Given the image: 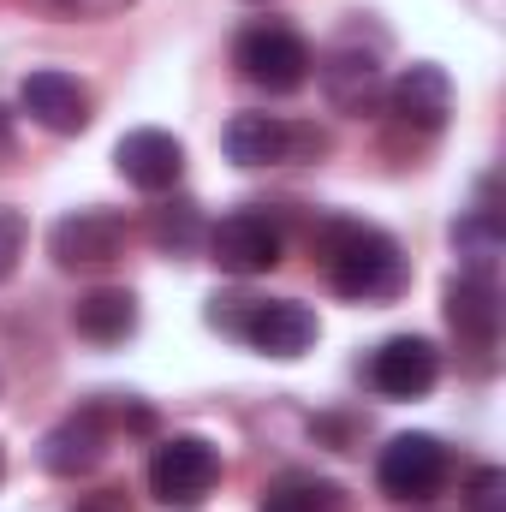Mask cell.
<instances>
[{
  "mask_svg": "<svg viewBox=\"0 0 506 512\" xmlns=\"http://www.w3.org/2000/svg\"><path fill=\"white\" fill-rule=\"evenodd\" d=\"M316 256H322L334 292L352 298V304H387V298H399L405 274H411L405 251L381 227H370V221H328L316 233Z\"/></svg>",
  "mask_w": 506,
  "mask_h": 512,
  "instance_id": "6da1fadb",
  "label": "cell"
},
{
  "mask_svg": "<svg viewBox=\"0 0 506 512\" xmlns=\"http://www.w3.org/2000/svg\"><path fill=\"white\" fill-rule=\"evenodd\" d=\"M441 382V352L423 334H393L370 352V387L381 399H423Z\"/></svg>",
  "mask_w": 506,
  "mask_h": 512,
  "instance_id": "30bf717a",
  "label": "cell"
},
{
  "mask_svg": "<svg viewBox=\"0 0 506 512\" xmlns=\"http://www.w3.org/2000/svg\"><path fill=\"white\" fill-rule=\"evenodd\" d=\"M72 328L90 340V346H120L137 334V298L126 286H96L72 304Z\"/></svg>",
  "mask_w": 506,
  "mask_h": 512,
  "instance_id": "2e32d148",
  "label": "cell"
},
{
  "mask_svg": "<svg viewBox=\"0 0 506 512\" xmlns=\"http://www.w3.org/2000/svg\"><path fill=\"white\" fill-rule=\"evenodd\" d=\"M447 322L477 352H495V340H501V286H495V274H459L447 286Z\"/></svg>",
  "mask_w": 506,
  "mask_h": 512,
  "instance_id": "5bb4252c",
  "label": "cell"
},
{
  "mask_svg": "<svg viewBox=\"0 0 506 512\" xmlns=\"http://www.w3.org/2000/svg\"><path fill=\"white\" fill-rule=\"evenodd\" d=\"M54 6H72V0H54Z\"/></svg>",
  "mask_w": 506,
  "mask_h": 512,
  "instance_id": "d4e9b609",
  "label": "cell"
},
{
  "mask_svg": "<svg viewBox=\"0 0 506 512\" xmlns=\"http://www.w3.org/2000/svg\"><path fill=\"white\" fill-rule=\"evenodd\" d=\"M12 143V120H6V108H0V149Z\"/></svg>",
  "mask_w": 506,
  "mask_h": 512,
  "instance_id": "603a6c76",
  "label": "cell"
},
{
  "mask_svg": "<svg viewBox=\"0 0 506 512\" xmlns=\"http://www.w3.org/2000/svg\"><path fill=\"white\" fill-rule=\"evenodd\" d=\"M24 239H30V221L18 209H0V280H12V268L24 256Z\"/></svg>",
  "mask_w": 506,
  "mask_h": 512,
  "instance_id": "d6986e66",
  "label": "cell"
},
{
  "mask_svg": "<svg viewBox=\"0 0 506 512\" xmlns=\"http://www.w3.org/2000/svg\"><path fill=\"white\" fill-rule=\"evenodd\" d=\"M90 512H126V501H120V489H102V495H96V507Z\"/></svg>",
  "mask_w": 506,
  "mask_h": 512,
  "instance_id": "7402d4cb",
  "label": "cell"
},
{
  "mask_svg": "<svg viewBox=\"0 0 506 512\" xmlns=\"http://www.w3.org/2000/svg\"><path fill=\"white\" fill-rule=\"evenodd\" d=\"M501 507H506V477L489 465V471L471 477V512H501Z\"/></svg>",
  "mask_w": 506,
  "mask_h": 512,
  "instance_id": "ffe728a7",
  "label": "cell"
},
{
  "mask_svg": "<svg viewBox=\"0 0 506 512\" xmlns=\"http://www.w3.org/2000/svg\"><path fill=\"white\" fill-rule=\"evenodd\" d=\"M233 66L251 78L256 90L292 96V90H304V78H310L316 60H310V42L298 30H286V24H251L239 36V48H233Z\"/></svg>",
  "mask_w": 506,
  "mask_h": 512,
  "instance_id": "277c9868",
  "label": "cell"
},
{
  "mask_svg": "<svg viewBox=\"0 0 506 512\" xmlns=\"http://www.w3.org/2000/svg\"><path fill=\"white\" fill-rule=\"evenodd\" d=\"M18 108H24L42 131H54V137H78V131L90 126V90H84L72 72H60V66L30 72V78L18 84Z\"/></svg>",
  "mask_w": 506,
  "mask_h": 512,
  "instance_id": "8fae6325",
  "label": "cell"
},
{
  "mask_svg": "<svg viewBox=\"0 0 506 512\" xmlns=\"http://www.w3.org/2000/svg\"><path fill=\"white\" fill-rule=\"evenodd\" d=\"M0 483H6V447H0Z\"/></svg>",
  "mask_w": 506,
  "mask_h": 512,
  "instance_id": "cb8c5ba5",
  "label": "cell"
},
{
  "mask_svg": "<svg viewBox=\"0 0 506 512\" xmlns=\"http://www.w3.org/2000/svg\"><path fill=\"white\" fill-rule=\"evenodd\" d=\"M221 483V447L203 435H167L149 459V495L167 512H197Z\"/></svg>",
  "mask_w": 506,
  "mask_h": 512,
  "instance_id": "3957f363",
  "label": "cell"
},
{
  "mask_svg": "<svg viewBox=\"0 0 506 512\" xmlns=\"http://www.w3.org/2000/svg\"><path fill=\"white\" fill-rule=\"evenodd\" d=\"M48 251H54L60 268H108L126 251V215H114V209H72V215L54 221Z\"/></svg>",
  "mask_w": 506,
  "mask_h": 512,
  "instance_id": "9c48e42d",
  "label": "cell"
},
{
  "mask_svg": "<svg viewBox=\"0 0 506 512\" xmlns=\"http://www.w3.org/2000/svg\"><path fill=\"white\" fill-rule=\"evenodd\" d=\"M149 239H155V251H161V256H191V251H203V239H209V227H203V209H197L191 197H173V203H161V209L149 215Z\"/></svg>",
  "mask_w": 506,
  "mask_h": 512,
  "instance_id": "ac0fdd59",
  "label": "cell"
},
{
  "mask_svg": "<svg viewBox=\"0 0 506 512\" xmlns=\"http://www.w3.org/2000/svg\"><path fill=\"white\" fill-rule=\"evenodd\" d=\"M322 96H328L340 114H370V102L381 96L376 54H364V48H334V54L322 60Z\"/></svg>",
  "mask_w": 506,
  "mask_h": 512,
  "instance_id": "9a60e30c",
  "label": "cell"
},
{
  "mask_svg": "<svg viewBox=\"0 0 506 512\" xmlns=\"http://www.w3.org/2000/svg\"><path fill=\"white\" fill-rule=\"evenodd\" d=\"M256 512H346V489L316 477V471H286L262 489Z\"/></svg>",
  "mask_w": 506,
  "mask_h": 512,
  "instance_id": "e0dca14e",
  "label": "cell"
},
{
  "mask_svg": "<svg viewBox=\"0 0 506 512\" xmlns=\"http://www.w3.org/2000/svg\"><path fill=\"white\" fill-rule=\"evenodd\" d=\"M227 161L239 167H274V161H316L328 137L316 126H292L280 114H233L227 120Z\"/></svg>",
  "mask_w": 506,
  "mask_h": 512,
  "instance_id": "5b68a950",
  "label": "cell"
},
{
  "mask_svg": "<svg viewBox=\"0 0 506 512\" xmlns=\"http://www.w3.org/2000/svg\"><path fill=\"white\" fill-rule=\"evenodd\" d=\"M114 429H120V417H114V405H84V411H72V417H60L48 435H42V471L48 477H90L102 459H108V447H114Z\"/></svg>",
  "mask_w": 506,
  "mask_h": 512,
  "instance_id": "8992f818",
  "label": "cell"
},
{
  "mask_svg": "<svg viewBox=\"0 0 506 512\" xmlns=\"http://www.w3.org/2000/svg\"><path fill=\"white\" fill-rule=\"evenodd\" d=\"M376 483L387 501H429L447 483V447L435 435H393L376 459Z\"/></svg>",
  "mask_w": 506,
  "mask_h": 512,
  "instance_id": "52a82bcc",
  "label": "cell"
},
{
  "mask_svg": "<svg viewBox=\"0 0 506 512\" xmlns=\"http://www.w3.org/2000/svg\"><path fill=\"white\" fill-rule=\"evenodd\" d=\"M209 328L256 346L262 358H304L316 346V316L292 298H209Z\"/></svg>",
  "mask_w": 506,
  "mask_h": 512,
  "instance_id": "7a4b0ae2",
  "label": "cell"
},
{
  "mask_svg": "<svg viewBox=\"0 0 506 512\" xmlns=\"http://www.w3.org/2000/svg\"><path fill=\"white\" fill-rule=\"evenodd\" d=\"M114 167H120L126 185L161 197V191H173L179 173H185V143H179L173 131H161V126H137V131H126V137L114 143Z\"/></svg>",
  "mask_w": 506,
  "mask_h": 512,
  "instance_id": "7c38bea8",
  "label": "cell"
},
{
  "mask_svg": "<svg viewBox=\"0 0 506 512\" xmlns=\"http://www.w3.org/2000/svg\"><path fill=\"white\" fill-rule=\"evenodd\" d=\"M120 6H131V0H72V12H90V18H108Z\"/></svg>",
  "mask_w": 506,
  "mask_h": 512,
  "instance_id": "44dd1931",
  "label": "cell"
},
{
  "mask_svg": "<svg viewBox=\"0 0 506 512\" xmlns=\"http://www.w3.org/2000/svg\"><path fill=\"white\" fill-rule=\"evenodd\" d=\"M203 245H209V262H215V268L251 280V274H268V268L280 262V227H274L262 209H233V215H221V221L209 227Z\"/></svg>",
  "mask_w": 506,
  "mask_h": 512,
  "instance_id": "ba28073f",
  "label": "cell"
},
{
  "mask_svg": "<svg viewBox=\"0 0 506 512\" xmlns=\"http://www.w3.org/2000/svg\"><path fill=\"white\" fill-rule=\"evenodd\" d=\"M387 108H393V120L411 131H441L447 126V114H453V78L441 72V66H405L399 78H393V90H387Z\"/></svg>",
  "mask_w": 506,
  "mask_h": 512,
  "instance_id": "4fadbf2b",
  "label": "cell"
}]
</instances>
